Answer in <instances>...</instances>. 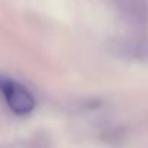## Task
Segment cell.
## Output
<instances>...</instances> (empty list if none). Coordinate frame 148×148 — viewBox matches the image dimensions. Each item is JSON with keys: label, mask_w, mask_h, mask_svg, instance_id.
Instances as JSON below:
<instances>
[{"label": "cell", "mask_w": 148, "mask_h": 148, "mask_svg": "<svg viewBox=\"0 0 148 148\" xmlns=\"http://www.w3.org/2000/svg\"><path fill=\"white\" fill-rule=\"evenodd\" d=\"M0 94L16 115H27L35 108L36 102L32 92L22 84L3 75H0Z\"/></svg>", "instance_id": "cell-1"}, {"label": "cell", "mask_w": 148, "mask_h": 148, "mask_svg": "<svg viewBox=\"0 0 148 148\" xmlns=\"http://www.w3.org/2000/svg\"><path fill=\"white\" fill-rule=\"evenodd\" d=\"M118 3H121L122 6H125L127 9L131 10H141L144 7H147L148 0H116Z\"/></svg>", "instance_id": "cell-2"}]
</instances>
